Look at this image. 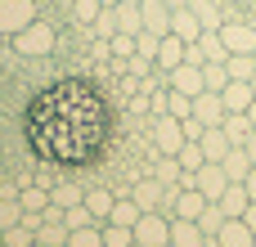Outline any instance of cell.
I'll use <instances>...</instances> for the list:
<instances>
[{
  "instance_id": "cell-18",
  "label": "cell",
  "mask_w": 256,
  "mask_h": 247,
  "mask_svg": "<svg viewBox=\"0 0 256 247\" xmlns=\"http://www.w3.org/2000/svg\"><path fill=\"white\" fill-rule=\"evenodd\" d=\"M198 144H202V158H207V162H220V158H225V153L234 148V144H230V135H225L220 126H207Z\"/></svg>"
},
{
  "instance_id": "cell-2",
  "label": "cell",
  "mask_w": 256,
  "mask_h": 247,
  "mask_svg": "<svg viewBox=\"0 0 256 247\" xmlns=\"http://www.w3.org/2000/svg\"><path fill=\"white\" fill-rule=\"evenodd\" d=\"M135 243H144V247H166V243H171V220H166L162 212H144V216L135 220Z\"/></svg>"
},
{
  "instance_id": "cell-13",
  "label": "cell",
  "mask_w": 256,
  "mask_h": 247,
  "mask_svg": "<svg viewBox=\"0 0 256 247\" xmlns=\"http://www.w3.org/2000/svg\"><path fill=\"white\" fill-rule=\"evenodd\" d=\"M216 238H220V247H256V234L248 230V220H243V216H230V220L220 225V234H216Z\"/></svg>"
},
{
  "instance_id": "cell-24",
  "label": "cell",
  "mask_w": 256,
  "mask_h": 247,
  "mask_svg": "<svg viewBox=\"0 0 256 247\" xmlns=\"http://www.w3.org/2000/svg\"><path fill=\"white\" fill-rule=\"evenodd\" d=\"M180 176H184L180 158H171V153H158V162H153V180H162V184H180Z\"/></svg>"
},
{
  "instance_id": "cell-35",
  "label": "cell",
  "mask_w": 256,
  "mask_h": 247,
  "mask_svg": "<svg viewBox=\"0 0 256 247\" xmlns=\"http://www.w3.org/2000/svg\"><path fill=\"white\" fill-rule=\"evenodd\" d=\"M63 225H68V230H86V225H99V220L90 216V207H86V202H76V207H68V212H63Z\"/></svg>"
},
{
  "instance_id": "cell-29",
  "label": "cell",
  "mask_w": 256,
  "mask_h": 247,
  "mask_svg": "<svg viewBox=\"0 0 256 247\" xmlns=\"http://www.w3.org/2000/svg\"><path fill=\"white\" fill-rule=\"evenodd\" d=\"M90 27H94V36H99V40H112V36H117V4H104V9H99V18H94Z\"/></svg>"
},
{
  "instance_id": "cell-46",
  "label": "cell",
  "mask_w": 256,
  "mask_h": 247,
  "mask_svg": "<svg viewBox=\"0 0 256 247\" xmlns=\"http://www.w3.org/2000/svg\"><path fill=\"white\" fill-rule=\"evenodd\" d=\"M117 4H140V0H117Z\"/></svg>"
},
{
  "instance_id": "cell-39",
  "label": "cell",
  "mask_w": 256,
  "mask_h": 247,
  "mask_svg": "<svg viewBox=\"0 0 256 247\" xmlns=\"http://www.w3.org/2000/svg\"><path fill=\"white\" fill-rule=\"evenodd\" d=\"M158 45H162L158 32H140L135 36V54H144V58H158Z\"/></svg>"
},
{
  "instance_id": "cell-40",
  "label": "cell",
  "mask_w": 256,
  "mask_h": 247,
  "mask_svg": "<svg viewBox=\"0 0 256 247\" xmlns=\"http://www.w3.org/2000/svg\"><path fill=\"white\" fill-rule=\"evenodd\" d=\"M99 9H104L99 0H76V18H81V22H94V18H99Z\"/></svg>"
},
{
  "instance_id": "cell-27",
  "label": "cell",
  "mask_w": 256,
  "mask_h": 247,
  "mask_svg": "<svg viewBox=\"0 0 256 247\" xmlns=\"http://www.w3.org/2000/svg\"><path fill=\"white\" fill-rule=\"evenodd\" d=\"M225 68H230V81H252L256 76V54H230Z\"/></svg>"
},
{
  "instance_id": "cell-38",
  "label": "cell",
  "mask_w": 256,
  "mask_h": 247,
  "mask_svg": "<svg viewBox=\"0 0 256 247\" xmlns=\"http://www.w3.org/2000/svg\"><path fill=\"white\" fill-rule=\"evenodd\" d=\"M108 54H112V58H122V63H126V58H130V54H135V36H122V32H117V36H112V40H108Z\"/></svg>"
},
{
  "instance_id": "cell-48",
  "label": "cell",
  "mask_w": 256,
  "mask_h": 247,
  "mask_svg": "<svg viewBox=\"0 0 256 247\" xmlns=\"http://www.w3.org/2000/svg\"><path fill=\"white\" fill-rule=\"evenodd\" d=\"M99 4H117V0H99Z\"/></svg>"
},
{
  "instance_id": "cell-6",
  "label": "cell",
  "mask_w": 256,
  "mask_h": 247,
  "mask_svg": "<svg viewBox=\"0 0 256 247\" xmlns=\"http://www.w3.org/2000/svg\"><path fill=\"white\" fill-rule=\"evenodd\" d=\"M166 86H171V90H180V94H189V99L207 90V86H202V68H198V63H180V68H171V72H166Z\"/></svg>"
},
{
  "instance_id": "cell-32",
  "label": "cell",
  "mask_w": 256,
  "mask_h": 247,
  "mask_svg": "<svg viewBox=\"0 0 256 247\" xmlns=\"http://www.w3.org/2000/svg\"><path fill=\"white\" fill-rule=\"evenodd\" d=\"M68 247H104V225H86V230H72Z\"/></svg>"
},
{
  "instance_id": "cell-14",
  "label": "cell",
  "mask_w": 256,
  "mask_h": 247,
  "mask_svg": "<svg viewBox=\"0 0 256 247\" xmlns=\"http://www.w3.org/2000/svg\"><path fill=\"white\" fill-rule=\"evenodd\" d=\"M180 63H184V40L166 32V36H162V45H158V58H153V68H158V72H171V68H180Z\"/></svg>"
},
{
  "instance_id": "cell-12",
  "label": "cell",
  "mask_w": 256,
  "mask_h": 247,
  "mask_svg": "<svg viewBox=\"0 0 256 247\" xmlns=\"http://www.w3.org/2000/svg\"><path fill=\"white\" fill-rule=\"evenodd\" d=\"M130 198L140 202V212H158V207H162V198H166V184H162V180H153V176H148V180H135Z\"/></svg>"
},
{
  "instance_id": "cell-31",
  "label": "cell",
  "mask_w": 256,
  "mask_h": 247,
  "mask_svg": "<svg viewBox=\"0 0 256 247\" xmlns=\"http://www.w3.org/2000/svg\"><path fill=\"white\" fill-rule=\"evenodd\" d=\"M225 220H230V216L220 212V202H207V207H202V216H198V225H202V234H207V238H216Z\"/></svg>"
},
{
  "instance_id": "cell-11",
  "label": "cell",
  "mask_w": 256,
  "mask_h": 247,
  "mask_svg": "<svg viewBox=\"0 0 256 247\" xmlns=\"http://www.w3.org/2000/svg\"><path fill=\"white\" fill-rule=\"evenodd\" d=\"M140 18H144V32H158V36L171 32V9H166V0H140Z\"/></svg>"
},
{
  "instance_id": "cell-15",
  "label": "cell",
  "mask_w": 256,
  "mask_h": 247,
  "mask_svg": "<svg viewBox=\"0 0 256 247\" xmlns=\"http://www.w3.org/2000/svg\"><path fill=\"white\" fill-rule=\"evenodd\" d=\"M220 99H225V112H248L252 99H256V90H252V81H230V86L220 90Z\"/></svg>"
},
{
  "instance_id": "cell-41",
  "label": "cell",
  "mask_w": 256,
  "mask_h": 247,
  "mask_svg": "<svg viewBox=\"0 0 256 247\" xmlns=\"http://www.w3.org/2000/svg\"><path fill=\"white\" fill-rule=\"evenodd\" d=\"M202 130H207V126H202L198 117H184V140H202Z\"/></svg>"
},
{
  "instance_id": "cell-10",
  "label": "cell",
  "mask_w": 256,
  "mask_h": 247,
  "mask_svg": "<svg viewBox=\"0 0 256 247\" xmlns=\"http://www.w3.org/2000/svg\"><path fill=\"white\" fill-rule=\"evenodd\" d=\"M207 202H212V198H202L194 184H180V189H176V216H180V220H198ZM176 216H171V220H176Z\"/></svg>"
},
{
  "instance_id": "cell-45",
  "label": "cell",
  "mask_w": 256,
  "mask_h": 247,
  "mask_svg": "<svg viewBox=\"0 0 256 247\" xmlns=\"http://www.w3.org/2000/svg\"><path fill=\"white\" fill-rule=\"evenodd\" d=\"M248 117H252V126H256V99H252V108H248Z\"/></svg>"
},
{
  "instance_id": "cell-42",
  "label": "cell",
  "mask_w": 256,
  "mask_h": 247,
  "mask_svg": "<svg viewBox=\"0 0 256 247\" xmlns=\"http://www.w3.org/2000/svg\"><path fill=\"white\" fill-rule=\"evenodd\" d=\"M243 220H248V230L256 234V202H248V212H243Z\"/></svg>"
},
{
  "instance_id": "cell-49",
  "label": "cell",
  "mask_w": 256,
  "mask_h": 247,
  "mask_svg": "<svg viewBox=\"0 0 256 247\" xmlns=\"http://www.w3.org/2000/svg\"><path fill=\"white\" fill-rule=\"evenodd\" d=\"M0 247H9V243H4V238H0Z\"/></svg>"
},
{
  "instance_id": "cell-3",
  "label": "cell",
  "mask_w": 256,
  "mask_h": 247,
  "mask_svg": "<svg viewBox=\"0 0 256 247\" xmlns=\"http://www.w3.org/2000/svg\"><path fill=\"white\" fill-rule=\"evenodd\" d=\"M32 22H36V4H32V0H0V32L18 36V32H27Z\"/></svg>"
},
{
  "instance_id": "cell-44",
  "label": "cell",
  "mask_w": 256,
  "mask_h": 247,
  "mask_svg": "<svg viewBox=\"0 0 256 247\" xmlns=\"http://www.w3.org/2000/svg\"><path fill=\"white\" fill-rule=\"evenodd\" d=\"M243 148H248V158H252V162H256V130H252V135H248V144H243Z\"/></svg>"
},
{
  "instance_id": "cell-47",
  "label": "cell",
  "mask_w": 256,
  "mask_h": 247,
  "mask_svg": "<svg viewBox=\"0 0 256 247\" xmlns=\"http://www.w3.org/2000/svg\"><path fill=\"white\" fill-rule=\"evenodd\" d=\"M32 247H50V243H40V238H36V243H32Z\"/></svg>"
},
{
  "instance_id": "cell-36",
  "label": "cell",
  "mask_w": 256,
  "mask_h": 247,
  "mask_svg": "<svg viewBox=\"0 0 256 247\" xmlns=\"http://www.w3.org/2000/svg\"><path fill=\"white\" fill-rule=\"evenodd\" d=\"M166 104H171V117H180V122H184V117H194V99H189V94H180V90H171V86H166Z\"/></svg>"
},
{
  "instance_id": "cell-43",
  "label": "cell",
  "mask_w": 256,
  "mask_h": 247,
  "mask_svg": "<svg viewBox=\"0 0 256 247\" xmlns=\"http://www.w3.org/2000/svg\"><path fill=\"white\" fill-rule=\"evenodd\" d=\"M243 184H248V194H252V202H256V166L248 171V180H243Z\"/></svg>"
},
{
  "instance_id": "cell-51",
  "label": "cell",
  "mask_w": 256,
  "mask_h": 247,
  "mask_svg": "<svg viewBox=\"0 0 256 247\" xmlns=\"http://www.w3.org/2000/svg\"><path fill=\"white\" fill-rule=\"evenodd\" d=\"M130 247H144V243H130Z\"/></svg>"
},
{
  "instance_id": "cell-23",
  "label": "cell",
  "mask_w": 256,
  "mask_h": 247,
  "mask_svg": "<svg viewBox=\"0 0 256 247\" xmlns=\"http://www.w3.org/2000/svg\"><path fill=\"white\" fill-rule=\"evenodd\" d=\"M189 9L198 14V22H202V32H220V22H225V14H220V4H216V0H189Z\"/></svg>"
},
{
  "instance_id": "cell-26",
  "label": "cell",
  "mask_w": 256,
  "mask_h": 247,
  "mask_svg": "<svg viewBox=\"0 0 256 247\" xmlns=\"http://www.w3.org/2000/svg\"><path fill=\"white\" fill-rule=\"evenodd\" d=\"M117 32H122V36H140V32H144L140 4H117Z\"/></svg>"
},
{
  "instance_id": "cell-25",
  "label": "cell",
  "mask_w": 256,
  "mask_h": 247,
  "mask_svg": "<svg viewBox=\"0 0 256 247\" xmlns=\"http://www.w3.org/2000/svg\"><path fill=\"white\" fill-rule=\"evenodd\" d=\"M18 207H22V216H40V212L50 207V189H36V184H27V189L18 194Z\"/></svg>"
},
{
  "instance_id": "cell-17",
  "label": "cell",
  "mask_w": 256,
  "mask_h": 247,
  "mask_svg": "<svg viewBox=\"0 0 256 247\" xmlns=\"http://www.w3.org/2000/svg\"><path fill=\"white\" fill-rule=\"evenodd\" d=\"M220 166H225V176H230V184H243V180H248V171H252L256 162L248 158V148L238 144V148H230V153L220 158Z\"/></svg>"
},
{
  "instance_id": "cell-9",
  "label": "cell",
  "mask_w": 256,
  "mask_h": 247,
  "mask_svg": "<svg viewBox=\"0 0 256 247\" xmlns=\"http://www.w3.org/2000/svg\"><path fill=\"white\" fill-rule=\"evenodd\" d=\"M194 117H198L202 126H220V122H225V99L212 94V90L194 94Z\"/></svg>"
},
{
  "instance_id": "cell-28",
  "label": "cell",
  "mask_w": 256,
  "mask_h": 247,
  "mask_svg": "<svg viewBox=\"0 0 256 247\" xmlns=\"http://www.w3.org/2000/svg\"><path fill=\"white\" fill-rule=\"evenodd\" d=\"M130 243H135V230H130V225L104 220V247H130Z\"/></svg>"
},
{
  "instance_id": "cell-16",
  "label": "cell",
  "mask_w": 256,
  "mask_h": 247,
  "mask_svg": "<svg viewBox=\"0 0 256 247\" xmlns=\"http://www.w3.org/2000/svg\"><path fill=\"white\" fill-rule=\"evenodd\" d=\"M171 243L176 247H207V234H202V225L198 220H171Z\"/></svg>"
},
{
  "instance_id": "cell-1",
  "label": "cell",
  "mask_w": 256,
  "mask_h": 247,
  "mask_svg": "<svg viewBox=\"0 0 256 247\" xmlns=\"http://www.w3.org/2000/svg\"><path fill=\"white\" fill-rule=\"evenodd\" d=\"M148 140H153L158 153H171V158H176V153L184 148V122L171 117V112H162V117L148 122Z\"/></svg>"
},
{
  "instance_id": "cell-30",
  "label": "cell",
  "mask_w": 256,
  "mask_h": 247,
  "mask_svg": "<svg viewBox=\"0 0 256 247\" xmlns=\"http://www.w3.org/2000/svg\"><path fill=\"white\" fill-rule=\"evenodd\" d=\"M50 202L68 212V207H76V202H86V189H81V184H58V189H50Z\"/></svg>"
},
{
  "instance_id": "cell-33",
  "label": "cell",
  "mask_w": 256,
  "mask_h": 247,
  "mask_svg": "<svg viewBox=\"0 0 256 247\" xmlns=\"http://www.w3.org/2000/svg\"><path fill=\"white\" fill-rule=\"evenodd\" d=\"M202 86H207L212 94H220V90L230 86V68H225V63H207V68H202Z\"/></svg>"
},
{
  "instance_id": "cell-52",
  "label": "cell",
  "mask_w": 256,
  "mask_h": 247,
  "mask_svg": "<svg viewBox=\"0 0 256 247\" xmlns=\"http://www.w3.org/2000/svg\"><path fill=\"white\" fill-rule=\"evenodd\" d=\"M166 247H176V243H166Z\"/></svg>"
},
{
  "instance_id": "cell-4",
  "label": "cell",
  "mask_w": 256,
  "mask_h": 247,
  "mask_svg": "<svg viewBox=\"0 0 256 247\" xmlns=\"http://www.w3.org/2000/svg\"><path fill=\"white\" fill-rule=\"evenodd\" d=\"M194 189H198L202 198L220 202V194L230 189V176H225V166H220V162H202V166L194 171Z\"/></svg>"
},
{
  "instance_id": "cell-21",
  "label": "cell",
  "mask_w": 256,
  "mask_h": 247,
  "mask_svg": "<svg viewBox=\"0 0 256 247\" xmlns=\"http://www.w3.org/2000/svg\"><path fill=\"white\" fill-rule=\"evenodd\" d=\"M112 202H117V194H108V189H86V207H90V216H94L99 225L112 216Z\"/></svg>"
},
{
  "instance_id": "cell-50",
  "label": "cell",
  "mask_w": 256,
  "mask_h": 247,
  "mask_svg": "<svg viewBox=\"0 0 256 247\" xmlns=\"http://www.w3.org/2000/svg\"><path fill=\"white\" fill-rule=\"evenodd\" d=\"M252 90H256V76H252Z\"/></svg>"
},
{
  "instance_id": "cell-8",
  "label": "cell",
  "mask_w": 256,
  "mask_h": 247,
  "mask_svg": "<svg viewBox=\"0 0 256 247\" xmlns=\"http://www.w3.org/2000/svg\"><path fill=\"white\" fill-rule=\"evenodd\" d=\"M14 45H18V54H40V50H50V45H54V32H50L45 22H32L27 32H18V36H14Z\"/></svg>"
},
{
  "instance_id": "cell-37",
  "label": "cell",
  "mask_w": 256,
  "mask_h": 247,
  "mask_svg": "<svg viewBox=\"0 0 256 247\" xmlns=\"http://www.w3.org/2000/svg\"><path fill=\"white\" fill-rule=\"evenodd\" d=\"M22 220V207H18V194L14 198H0V234L9 230V225H18Z\"/></svg>"
},
{
  "instance_id": "cell-7",
  "label": "cell",
  "mask_w": 256,
  "mask_h": 247,
  "mask_svg": "<svg viewBox=\"0 0 256 247\" xmlns=\"http://www.w3.org/2000/svg\"><path fill=\"white\" fill-rule=\"evenodd\" d=\"M171 36H180L184 45H194V40L202 36V22H198V14H194L189 4H180V9H171Z\"/></svg>"
},
{
  "instance_id": "cell-5",
  "label": "cell",
  "mask_w": 256,
  "mask_h": 247,
  "mask_svg": "<svg viewBox=\"0 0 256 247\" xmlns=\"http://www.w3.org/2000/svg\"><path fill=\"white\" fill-rule=\"evenodd\" d=\"M220 40L230 54H256V27L252 22H220Z\"/></svg>"
},
{
  "instance_id": "cell-19",
  "label": "cell",
  "mask_w": 256,
  "mask_h": 247,
  "mask_svg": "<svg viewBox=\"0 0 256 247\" xmlns=\"http://www.w3.org/2000/svg\"><path fill=\"white\" fill-rule=\"evenodd\" d=\"M220 130H225V135H230V144L238 148V144H248V135H252L256 126H252V117H248V112H225Z\"/></svg>"
},
{
  "instance_id": "cell-20",
  "label": "cell",
  "mask_w": 256,
  "mask_h": 247,
  "mask_svg": "<svg viewBox=\"0 0 256 247\" xmlns=\"http://www.w3.org/2000/svg\"><path fill=\"white\" fill-rule=\"evenodd\" d=\"M198 50H202V68H207V63H225V58H230V50H225L220 32H202V36H198Z\"/></svg>"
},
{
  "instance_id": "cell-22",
  "label": "cell",
  "mask_w": 256,
  "mask_h": 247,
  "mask_svg": "<svg viewBox=\"0 0 256 247\" xmlns=\"http://www.w3.org/2000/svg\"><path fill=\"white\" fill-rule=\"evenodd\" d=\"M248 202H252L248 184H230V189L220 194V212H225V216H243V212H248Z\"/></svg>"
},
{
  "instance_id": "cell-34",
  "label": "cell",
  "mask_w": 256,
  "mask_h": 247,
  "mask_svg": "<svg viewBox=\"0 0 256 247\" xmlns=\"http://www.w3.org/2000/svg\"><path fill=\"white\" fill-rule=\"evenodd\" d=\"M176 158H180V166H184V171H198V166L207 162V158H202V144H198V140H184V148H180Z\"/></svg>"
}]
</instances>
